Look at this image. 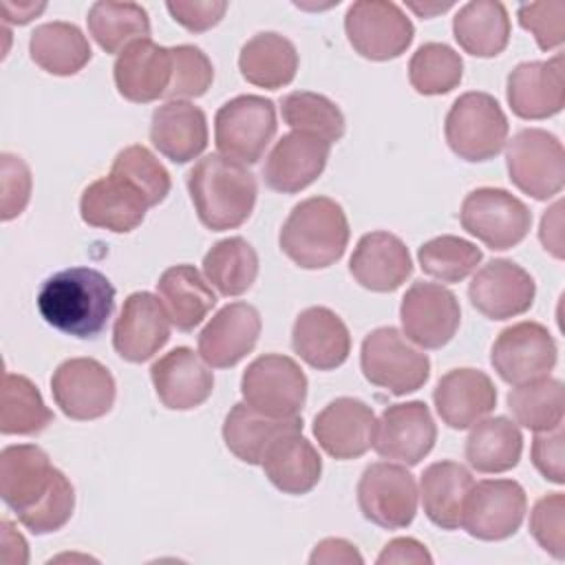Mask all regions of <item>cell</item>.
I'll return each instance as SVG.
<instances>
[{
  "instance_id": "54",
  "label": "cell",
  "mask_w": 565,
  "mask_h": 565,
  "mask_svg": "<svg viewBox=\"0 0 565 565\" xmlns=\"http://www.w3.org/2000/svg\"><path fill=\"white\" fill-rule=\"evenodd\" d=\"M309 563L311 565H333V563H340V565H362L364 558L362 554L355 550L353 543L344 541V539H324L320 541L311 556H309Z\"/></svg>"
},
{
  "instance_id": "51",
  "label": "cell",
  "mask_w": 565,
  "mask_h": 565,
  "mask_svg": "<svg viewBox=\"0 0 565 565\" xmlns=\"http://www.w3.org/2000/svg\"><path fill=\"white\" fill-rule=\"evenodd\" d=\"M172 20L192 33H203L221 22L227 11V2L221 0H170L166 2Z\"/></svg>"
},
{
  "instance_id": "21",
  "label": "cell",
  "mask_w": 565,
  "mask_h": 565,
  "mask_svg": "<svg viewBox=\"0 0 565 565\" xmlns=\"http://www.w3.org/2000/svg\"><path fill=\"white\" fill-rule=\"evenodd\" d=\"M331 143L307 132L282 135L263 166L265 185L280 194H296L309 188L324 170Z\"/></svg>"
},
{
  "instance_id": "18",
  "label": "cell",
  "mask_w": 565,
  "mask_h": 565,
  "mask_svg": "<svg viewBox=\"0 0 565 565\" xmlns=\"http://www.w3.org/2000/svg\"><path fill=\"white\" fill-rule=\"evenodd\" d=\"M437 426L428 406L419 399L393 404L377 419L373 448L382 459L406 466L419 463L435 446Z\"/></svg>"
},
{
  "instance_id": "47",
  "label": "cell",
  "mask_w": 565,
  "mask_h": 565,
  "mask_svg": "<svg viewBox=\"0 0 565 565\" xmlns=\"http://www.w3.org/2000/svg\"><path fill=\"white\" fill-rule=\"evenodd\" d=\"M172 53V82L166 90V99L179 97H201L207 93L214 79V68L210 57L192 44H179L170 49Z\"/></svg>"
},
{
  "instance_id": "31",
  "label": "cell",
  "mask_w": 565,
  "mask_h": 565,
  "mask_svg": "<svg viewBox=\"0 0 565 565\" xmlns=\"http://www.w3.org/2000/svg\"><path fill=\"white\" fill-rule=\"evenodd\" d=\"M150 141L172 163L196 159L207 148L205 113L185 99L157 106L150 119Z\"/></svg>"
},
{
  "instance_id": "13",
  "label": "cell",
  "mask_w": 565,
  "mask_h": 565,
  "mask_svg": "<svg viewBox=\"0 0 565 565\" xmlns=\"http://www.w3.org/2000/svg\"><path fill=\"white\" fill-rule=\"evenodd\" d=\"M417 483L404 468L377 461L364 468L358 481V505L366 521L384 530H402L417 514Z\"/></svg>"
},
{
  "instance_id": "35",
  "label": "cell",
  "mask_w": 565,
  "mask_h": 565,
  "mask_svg": "<svg viewBox=\"0 0 565 565\" xmlns=\"http://www.w3.org/2000/svg\"><path fill=\"white\" fill-rule=\"evenodd\" d=\"M472 483L470 470L457 461L430 463L419 479V497L430 523L441 530H457Z\"/></svg>"
},
{
  "instance_id": "29",
  "label": "cell",
  "mask_w": 565,
  "mask_h": 565,
  "mask_svg": "<svg viewBox=\"0 0 565 565\" xmlns=\"http://www.w3.org/2000/svg\"><path fill=\"white\" fill-rule=\"evenodd\" d=\"M291 347L316 371L342 366L351 353V335L344 320L329 307H309L298 313L291 329Z\"/></svg>"
},
{
  "instance_id": "37",
  "label": "cell",
  "mask_w": 565,
  "mask_h": 565,
  "mask_svg": "<svg viewBox=\"0 0 565 565\" xmlns=\"http://www.w3.org/2000/svg\"><path fill=\"white\" fill-rule=\"evenodd\" d=\"M457 44L475 57H494L510 42V18L497 0H475L463 4L452 18Z\"/></svg>"
},
{
  "instance_id": "9",
  "label": "cell",
  "mask_w": 565,
  "mask_h": 565,
  "mask_svg": "<svg viewBox=\"0 0 565 565\" xmlns=\"http://www.w3.org/2000/svg\"><path fill=\"white\" fill-rule=\"evenodd\" d=\"M461 227L490 249L519 245L532 225L527 205L501 188H477L466 194L459 212Z\"/></svg>"
},
{
  "instance_id": "56",
  "label": "cell",
  "mask_w": 565,
  "mask_h": 565,
  "mask_svg": "<svg viewBox=\"0 0 565 565\" xmlns=\"http://www.w3.org/2000/svg\"><path fill=\"white\" fill-rule=\"evenodd\" d=\"M44 2H40V4H35V2H9V0H4L2 2V15H4V20L7 22H13V24H26V22H31L38 13H42L44 11Z\"/></svg>"
},
{
  "instance_id": "28",
  "label": "cell",
  "mask_w": 565,
  "mask_h": 565,
  "mask_svg": "<svg viewBox=\"0 0 565 565\" xmlns=\"http://www.w3.org/2000/svg\"><path fill=\"white\" fill-rule=\"evenodd\" d=\"M349 271L364 289L388 294L402 287L413 274V260L408 247L395 234L369 232L358 241Z\"/></svg>"
},
{
  "instance_id": "27",
  "label": "cell",
  "mask_w": 565,
  "mask_h": 565,
  "mask_svg": "<svg viewBox=\"0 0 565 565\" xmlns=\"http://www.w3.org/2000/svg\"><path fill=\"white\" fill-rule=\"evenodd\" d=\"M435 411L455 430L470 428L497 406V386L479 369H452L433 391Z\"/></svg>"
},
{
  "instance_id": "4",
  "label": "cell",
  "mask_w": 565,
  "mask_h": 565,
  "mask_svg": "<svg viewBox=\"0 0 565 565\" xmlns=\"http://www.w3.org/2000/svg\"><path fill=\"white\" fill-rule=\"evenodd\" d=\"M349 234V221L338 201L309 196L291 207L280 227L278 245L298 267L324 269L342 258Z\"/></svg>"
},
{
  "instance_id": "12",
  "label": "cell",
  "mask_w": 565,
  "mask_h": 565,
  "mask_svg": "<svg viewBox=\"0 0 565 565\" xmlns=\"http://www.w3.org/2000/svg\"><path fill=\"white\" fill-rule=\"evenodd\" d=\"M525 512L527 497L519 481L483 479L468 490L459 527L479 541H503L521 527Z\"/></svg>"
},
{
  "instance_id": "25",
  "label": "cell",
  "mask_w": 565,
  "mask_h": 565,
  "mask_svg": "<svg viewBox=\"0 0 565 565\" xmlns=\"http://www.w3.org/2000/svg\"><path fill=\"white\" fill-rule=\"evenodd\" d=\"M150 380L166 408L190 411L201 406L214 391L210 366L188 347H177L150 366Z\"/></svg>"
},
{
  "instance_id": "32",
  "label": "cell",
  "mask_w": 565,
  "mask_h": 565,
  "mask_svg": "<svg viewBox=\"0 0 565 565\" xmlns=\"http://www.w3.org/2000/svg\"><path fill=\"white\" fill-rule=\"evenodd\" d=\"M159 300L179 331H192L216 305V294L192 265L168 267L157 280Z\"/></svg>"
},
{
  "instance_id": "33",
  "label": "cell",
  "mask_w": 565,
  "mask_h": 565,
  "mask_svg": "<svg viewBox=\"0 0 565 565\" xmlns=\"http://www.w3.org/2000/svg\"><path fill=\"white\" fill-rule=\"evenodd\" d=\"M238 68L245 82L276 90L291 84L296 77L298 51L289 38L276 31H263L243 44Z\"/></svg>"
},
{
  "instance_id": "36",
  "label": "cell",
  "mask_w": 565,
  "mask_h": 565,
  "mask_svg": "<svg viewBox=\"0 0 565 565\" xmlns=\"http://www.w3.org/2000/svg\"><path fill=\"white\" fill-rule=\"evenodd\" d=\"M523 450V435L508 417H488L472 424L466 439V461L472 470L483 475H499L512 470Z\"/></svg>"
},
{
  "instance_id": "42",
  "label": "cell",
  "mask_w": 565,
  "mask_h": 565,
  "mask_svg": "<svg viewBox=\"0 0 565 565\" xmlns=\"http://www.w3.org/2000/svg\"><path fill=\"white\" fill-rule=\"evenodd\" d=\"M508 408L516 424L543 433L563 424V382L550 375L516 384L508 393Z\"/></svg>"
},
{
  "instance_id": "30",
  "label": "cell",
  "mask_w": 565,
  "mask_h": 565,
  "mask_svg": "<svg viewBox=\"0 0 565 565\" xmlns=\"http://www.w3.org/2000/svg\"><path fill=\"white\" fill-rule=\"evenodd\" d=\"M302 430V417H269L245 402L230 408L223 422V441L227 450L249 466H260L271 446L289 435Z\"/></svg>"
},
{
  "instance_id": "48",
  "label": "cell",
  "mask_w": 565,
  "mask_h": 565,
  "mask_svg": "<svg viewBox=\"0 0 565 565\" xmlns=\"http://www.w3.org/2000/svg\"><path fill=\"white\" fill-rule=\"evenodd\" d=\"M530 532L534 541L554 558L565 556V494L541 497L530 512Z\"/></svg>"
},
{
  "instance_id": "15",
  "label": "cell",
  "mask_w": 565,
  "mask_h": 565,
  "mask_svg": "<svg viewBox=\"0 0 565 565\" xmlns=\"http://www.w3.org/2000/svg\"><path fill=\"white\" fill-rule=\"evenodd\" d=\"M51 393L66 417L90 422L113 408L115 377L93 358H71L53 371Z\"/></svg>"
},
{
  "instance_id": "57",
  "label": "cell",
  "mask_w": 565,
  "mask_h": 565,
  "mask_svg": "<svg viewBox=\"0 0 565 565\" xmlns=\"http://www.w3.org/2000/svg\"><path fill=\"white\" fill-rule=\"evenodd\" d=\"M408 7H411L417 15H422V18H433L435 13H444L446 9H450V7H452V2H444V4H439V2H435V4H417V2H408Z\"/></svg>"
},
{
  "instance_id": "53",
  "label": "cell",
  "mask_w": 565,
  "mask_h": 565,
  "mask_svg": "<svg viewBox=\"0 0 565 565\" xmlns=\"http://www.w3.org/2000/svg\"><path fill=\"white\" fill-rule=\"evenodd\" d=\"M404 563L430 565L433 556L424 543H419L417 539H411V536H399V539L388 541L377 556V565H404Z\"/></svg>"
},
{
  "instance_id": "6",
  "label": "cell",
  "mask_w": 565,
  "mask_h": 565,
  "mask_svg": "<svg viewBox=\"0 0 565 565\" xmlns=\"http://www.w3.org/2000/svg\"><path fill=\"white\" fill-rule=\"evenodd\" d=\"M360 366L366 382L391 395L413 393L430 377L428 355L415 349L395 327L373 329L362 340Z\"/></svg>"
},
{
  "instance_id": "38",
  "label": "cell",
  "mask_w": 565,
  "mask_h": 565,
  "mask_svg": "<svg viewBox=\"0 0 565 565\" xmlns=\"http://www.w3.org/2000/svg\"><path fill=\"white\" fill-rule=\"evenodd\" d=\"M31 60L46 73L68 77L90 62V44L79 26L71 22H46L29 38Z\"/></svg>"
},
{
  "instance_id": "7",
  "label": "cell",
  "mask_w": 565,
  "mask_h": 565,
  "mask_svg": "<svg viewBox=\"0 0 565 565\" xmlns=\"http://www.w3.org/2000/svg\"><path fill=\"white\" fill-rule=\"evenodd\" d=\"M276 106L260 95H238L225 102L214 117V143L218 154L256 163L276 135Z\"/></svg>"
},
{
  "instance_id": "50",
  "label": "cell",
  "mask_w": 565,
  "mask_h": 565,
  "mask_svg": "<svg viewBox=\"0 0 565 565\" xmlns=\"http://www.w3.org/2000/svg\"><path fill=\"white\" fill-rule=\"evenodd\" d=\"M0 174V216L2 221H11L26 207L31 199V170L20 157L2 152Z\"/></svg>"
},
{
  "instance_id": "1",
  "label": "cell",
  "mask_w": 565,
  "mask_h": 565,
  "mask_svg": "<svg viewBox=\"0 0 565 565\" xmlns=\"http://www.w3.org/2000/svg\"><path fill=\"white\" fill-rule=\"evenodd\" d=\"M0 494L33 534H51L64 527L75 510L73 483L35 444L2 448Z\"/></svg>"
},
{
  "instance_id": "2",
  "label": "cell",
  "mask_w": 565,
  "mask_h": 565,
  "mask_svg": "<svg viewBox=\"0 0 565 565\" xmlns=\"http://www.w3.org/2000/svg\"><path fill=\"white\" fill-rule=\"evenodd\" d=\"M40 316L57 331L93 340L113 316L115 287L93 267H68L49 276L38 291Z\"/></svg>"
},
{
  "instance_id": "39",
  "label": "cell",
  "mask_w": 565,
  "mask_h": 565,
  "mask_svg": "<svg viewBox=\"0 0 565 565\" xmlns=\"http://www.w3.org/2000/svg\"><path fill=\"white\" fill-rule=\"evenodd\" d=\"M203 274L221 296H241L258 276V254L243 236L223 238L203 256Z\"/></svg>"
},
{
  "instance_id": "10",
  "label": "cell",
  "mask_w": 565,
  "mask_h": 565,
  "mask_svg": "<svg viewBox=\"0 0 565 565\" xmlns=\"http://www.w3.org/2000/svg\"><path fill=\"white\" fill-rule=\"evenodd\" d=\"M344 31L353 51L373 62L399 57L415 35L411 18L384 0L353 2L344 15Z\"/></svg>"
},
{
  "instance_id": "20",
  "label": "cell",
  "mask_w": 565,
  "mask_h": 565,
  "mask_svg": "<svg viewBox=\"0 0 565 565\" xmlns=\"http://www.w3.org/2000/svg\"><path fill=\"white\" fill-rule=\"evenodd\" d=\"M148 207L150 201L146 194L130 179L113 170L108 177L86 185L79 199V214L86 225L117 234L137 230L143 223Z\"/></svg>"
},
{
  "instance_id": "46",
  "label": "cell",
  "mask_w": 565,
  "mask_h": 565,
  "mask_svg": "<svg viewBox=\"0 0 565 565\" xmlns=\"http://www.w3.org/2000/svg\"><path fill=\"white\" fill-rule=\"evenodd\" d=\"M110 170L130 179L146 194V199L150 201V207L159 205L170 194V188H172L170 174L146 146L132 143L119 150Z\"/></svg>"
},
{
  "instance_id": "5",
  "label": "cell",
  "mask_w": 565,
  "mask_h": 565,
  "mask_svg": "<svg viewBox=\"0 0 565 565\" xmlns=\"http://www.w3.org/2000/svg\"><path fill=\"white\" fill-rule=\"evenodd\" d=\"M446 143L463 161H488L508 141V117L499 102L481 90L459 95L444 124Z\"/></svg>"
},
{
  "instance_id": "49",
  "label": "cell",
  "mask_w": 565,
  "mask_h": 565,
  "mask_svg": "<svg viewBox=\"0 0 565 565\" xmlns=\"http://www.w3.org/2000/svg\"><path fill=\"white\" fill-rule=\"evenodd\" d=\"M519 24L530 31L541 51L558 49L565 40V2H530L521 4L516 11Z\"/></svg>"
},
{
  "instance_id": "22",
  "label": "cell",
  "mask_w": 565,
  "mask_h": 565,
  "mask_svg": "<svg viewBox=\"0 0 565 565\" xmlns=\"http://www.w3.org/2000/svg\"><path fill=\"white\" fill-rule=\"evenodd\" d=\"M375 430L373 408L358 397H335L313 419V435L333 459L362 457L373 446Z\"/></svg>"
},
{
  "instance_id": "41",
  "label": "cell",
  "mask_w": 565,
  "mask_h": 565,
  "mask_svg": "<svg viewBox=\"0 0 565 565\" xmlns=\"http://www.w3.org/2000/svg\"><path fill=\"white\" fill-rule=\"evenodd\" d=\"M53 422V411L44 404L38 386L18 373H4L0 402L2 435H38Z\"/></svg>"
},
{
  "instance_id": "24",
  "label": "cell",
  "mask_w": 565,
  "mask_h": 565,
  "mask_svg": "<svg viewBox=\"0 0 565 565\" xmlns=\"http://www.w3.org/2000/svg\"><path fill=\"white\" fill-rule=\"evenodd\" d=\"M508 104L521 119H547L565 106L563 55L545 62H521L508 75Z\"/></svg>"
},
{
  "instance_id": "8",
  "label": "cell",
  "mask_w": 565,
  "mask_h": 565,
  "mask_svg": "<svg viewBox=\"0 0 565 565\" xmlns=\"http://www.w3.org/2000/svg\"><path fill=\"white\" fill-rule=\"evenodd\" d=\"M510 181L527 196L547 201L563 190L565 150L556 135L543 128H523L505 150Z\"/></svg>"
},
{
  "instance_id": "55",
  "label": "cell",
  "mask_w": 565,
  "mask_h": 565,
  "mask_svg": "<svg viewBox=\"0 0 565 565\" xmlns=\"http://www.w3.org/2000/svg\"><path fill=\"white\" fill-rule=\"evenodd\" d=\"M539 238L554 258H563V201H556L550 210H545L539 227Z\"/></svg>"
},
{
  "instance_id": "40",
  "label": "cell",
  "mask_w": 565,
  "mask_h": 565,
  "mask_svg": "<svg viewBox=\"0 0 565 565\" xmlns=\"http://www.w3.org/2000/svg\"><path fill=\"white\" fill-rule=\"evenodd\" d=\"M88 33L106 53H121L132 42L150 38V20L137 2H95L88 9Z\"/></svg>"
},
{
  "instance_id": "23",
  "label": "cell",
  "mask_w": 565,
  "mask_h": 565,
  "mask_svg": "<svg viewBox=\"0 0 565 565\" xmlns=\"http://www.w3.org/2000/svg\"><path fill=\"white\" fill-rule=\"evenodd\" d=\"M260 313L249 302H230L218 309L199 333V355L212 369L238 364L258 342Z\"/></svg>"
},
{
  "instance_id": "3",
  "label": "cell",
  "mask_w": 565,
  "mask_h": 565,
  "mask_svg": "<svg viewBox=\"0 0 565 565\" xmlns=\"http://www.w3.org/2000/svg\"><path fill=\"white\" fill-rule=\"evenodd\" d=\"M188 192L199 221L212 232H225L252 216L258 185L243 163L207 154L190 168Z\"/></svg>"
},
{
  "instance_id": "14",
  "label": "cell",
  "mask_w": 565,
  "mask_h": 565,
  "mask_svg": "<svg viewBox=\"0 0 565 565\" xmlns=\"http://www.w3.org/2000/svg\"><path fill=\"white\" fill-rule=\"evenodd\" d=\"M404 335L422 349L446 347L461 322L457 296L437 282H413L399 305Z\"/></svg>"
},
{
  "instance_id": "43",
  "label": "cell",
  "mask_w": 565,
  "mask_h": 565,
  "mask_svg": "<svg viewBox=\"0 0 565 565\" xmlns=\"http://www.w3.org/2000/svg\"><path fill=\"white\" fill-rule=\"evenodd\" d=\"M282 119L289 128L307 135H316L329 143H335L344 135V115L335 102L320 93L294 90L280 102Z\"/></svg>"
},
{
  "instance_id": "34",
  "label": "cell",
  "mask_w": 565,
  "mask_h": 565,
  "mask_svg": "<svg viewBox=\"0 0 565 565\" xmlns=\"http://www.w3.org/2000/svg\"><path fill=\"white\" fill-rule=\"evenodd\" d=\"M260 466L271 486L285 494H307L322 475V459L302 430L280 437Z\"/></svg>"
},
{
  "instance_id": "19",
  "label": "cell",
  "mask_w": 565,
  "mask_h": 565,
  "mask_svg": "<svg viewBox=\"0 0 565 565\" xmlns=\"http://www.w3.org/2000/svg\"><path fill=\"white\" fill-rule=\"evenodd\" d=\"M170 340V318L150 291H135L124 300L113 327V347L126 362H146Z\"/></svg>"
},
{
  "instance_id": "52",
  "label": "cell",
  "mask_w": 565,
  "mask_h": 565,
  "mask_svg": "<svg viewBox=\"0 0 565 565\" xmlns=\"http://www.w3.org/2000/svg\"><path fill=\"white\" fill-rule=\"evenodd\" d=\"M532 463L534 468L552 483L565 481V468H563V424L554 426L552 430L536 433L532 439Z\"/></svg>"
},
{
  "instance_id": "26",
  "label": "cell",
  "mask_w": 565,
  "mask_h": 565,
  "mask_svg": "<svg viewBox=\"0 0 565 565\" xmlns=\"http://www.w3.org/2000/svg\"><path fill=\"white\" fill-rule=\"evenodd\" d=\"M119 95L132 104H148L166 97L172 82V53L150 38L126 46L113 66Z\"/></svg>"
},
{
  "instance_id": "45",
  "label": "cell",
  "mask_w": 565,
  "mask_h": 565,
  "mask_svg": "<svg viewBox=\"0 0 565 565\" xmlns=\"http://www.w3.org/2000/svg\"><path fill=\"white\" fill-rule=\"evenodd\" d=\"M481 258L483 254L475 243L452 234L430 238L417 249L422 271L441 282H459L468 278Z\"/></svg>"
},
{
  "instance_id": "17",
  "label": "cell",
  "mask_w": 565,
  "mask_h": 565,
  "mask_svg": "<svg viewBox=\"0 0 565 565\" xmlns=\"http://www.w3.org/2000/svg\"><path fill=\"white\" fill-rule=\"evenodd\" d=\"M534 296V278L508 258L488 260L468 285L470 305L490 320H508L525 313Z\"/></svg>"
},
{
  "instance_id": "44",
  "label": "cell",
  "mask_w": 565,
  "mask_h": 565,
  "mask_svg": "<svg viewBox=\"0 0 565 565\" xmlns=\"http://www.w3.org/2000/svg\"><path fill=\"white\" fill-rule=\"evenodd\" d=\"M461 77L463 62L444 42L422 44L408 62V79L419 95H446L459 86Z\"/></svg>"
},
{
  "instance_id": "16",
  "label": "cell",
  "mask_w": 565,
  "mask_h": 565,
  "mask_svg": "<svg viewBox=\"0 0 565 565\" xmlns=\"http://www.w3.org/2000/svg\"><path fill=\"white\" fill-rule=\"evenodd\" d=\"M556 342L552 333L532 320L505 327L490 351V362L508 384H525L550 375L556 364Z\"/></svg>"
},
{
  "instance_id": "11",
  "label": "cell",
  "mask_w": 565,
  "mask_h": 565,
  "mask_svg": "<svg viewBox=\"0 0 565 565\" xmlns=\"http://www.w3.org/2000/svg\"><path fill=\"white\" fill-rule=\"evenodd\" d=\"M243 402L269 417H294L307 399V375L296 360L280 353L256 358L241 377Z\"/></svg>"
}]
</instances>
